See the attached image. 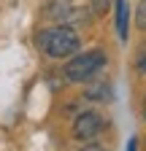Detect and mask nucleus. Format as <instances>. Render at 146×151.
Here are the masks:
<instances>
[{
	"instance_id": "f257e3e1",
	"label": "nucleus",
	"mask_w": 146,
	"mask_h": 151,
	"mask_svg": "<svg viewBox=\"0 0 146 151\" xmlns=\"http://www.w3.org/2000/svg\"><path fill=\"white\" fill-rule=\"evenodd\" d=\"M79 35H76V30H70V27H65V24H60V27H51V30H43L41 35H38V46L49 54V57H54V60H62V57H70V54H76L79 51Z\"/></svg>"
},
{
	"instance_id": "f03ea898",
	"label": "nucleus",
	"mask_w": 146,
	"mask_h": 151,
	"mask_svg": "<svg viewBox=\"0 0 146 151\" xmlns=\"http://www.w3.org/2000/svg\"><path fill=\"white\" fill-rule=\"evenodd\" d=\"M103 65H106V54L100 49H92V51H84L79 57H73V60L65 65V76L73 84H84V81L92 78Z\"/></svg>"
},
{
	"instance_id": "7ed1b4c3",
	"label": "nucleus",
	"mask_w": 146,
	"mask_h": 151,
	"mask_svg": "<svg viewBox=\"0 0 146 151\" xmlns=\"http://www.w3.org/2000/svg\"><path fill=\"white\" fill-rule=\"evenodd\" d=\"M103 127H106V119L100 116V113L87 111V113H81V116L73 122V135H76L79 140H92L95 135L103 132Z\"/></svg>"
},
{
	"instance_id": "20e7f679",
	"label": "nucleus",
	"mask_w": 146,
	"mask_h": 151,
	"mask_svg": "<svg viewBox=\"0 0 146 151\" xmlns=\"http://www.w3.org/2000/svg\"><path fill=\"white\" fill-rule=\"evenodd\" d=\"M127 24H130V6L127 0H116V32H119V41H127Z\"/></svg>"
},
{
	"instance_id": "39448f33",
	"label": "nucleus",
	"mask_w": 146,
	"mask_h": 151,
	"mask_svg": "<svg viewBox=\"0 0 146 151\" xmlns=\"http://www.w3.org/2000/svg\"><path fill=\"white\" fill-rule=\"evenodd\" d=\"M70 11H73L70 6H60V3H51V6H49V16H51V19H68Z\"/></svg>"
},
{
	"instance_id": "423d86ee",
	"label": "nucleus",
	"mask_w": 146,
	"mask_h": 151,
	"mask_svg": "<svg viewBox=\"0 0 146 151\" xmlns=\"http://www.w3.org/2000/svg\"><path fill=\"white\" fill-rule=\"evenodd\" d=\"M135 24L141 27V30H146V0L141 3V8H138V16H135Z\"/></svg>"
},
{
	"instance_id": "0eeeda50",
	"label": "nucleus",
	"mask_w": 146,
	"mask_h": 151,
	"mask_svg": "<svg viewBox=\"0 0 146 151\" xmlns=\"http://www.w3.org/2000/svg\"><path fill=\"white\" fill-rule=\"evenodd\" d=\"M138 70H141V73H146V43L138 49Z\"/></svg>"
},
{
	"instance_id": "6e6552de",
	"label": "nucleus",
	"mask_w": 146,
	"mask_h": 151,
	"mask_svg": "<svg viewBox=\"0 0 146 151\" xmlns=\"http://www.w3.org/2000/svg\"><path fill=\"white\" fill-rule=\"evenodd\" d=\"M106 6H108V0H92V8H95V14H103V11H106Z\"/></svg>"
},
{
	"instance_id": "1a4fd4ad",
	"label": "nucleus",
	"mask_w": 146,
	"mask_h": 151,
	"mask_svg": "<svg viewBox=\"0 0 146 151\" xmlns=\"http://www.w3.org/2000/svg\"><path fill=\"white\" fill-rule=\"evenodd\" d=\"M79 151H106V148H100V146H84V148H79Z\"/></svg>"
},
{
	"instance_id": "9d476101",
	"label": "nucleus",
	"mask_w": 146,
	"mask_h": 151,
	"mask_svg": "<svg viewBox=\"0 0 146 151\" xmlns=\"http://www.w3.org/2000/svg\"><path fill=\"white\" fill-rule=\"evenodd\" d=\"M127 151H138V143H135V138H133L130 143H127Z\"/></svg>"
},
{
	"instance_id": "9b49d317",
	"label": "nucleus",
	"mask_w": 146,
	"mask_h": 151,
	"mask_svg": "<svg viewBox=\"0 0 146 151\" xmlns=\"http://www.w3.org/2000/svg\"><path fill=\"white\" fill-rule=\"evenodd\" d=\"M143 119H146V100H143Z\"/></svg>"
}]
</instances>
